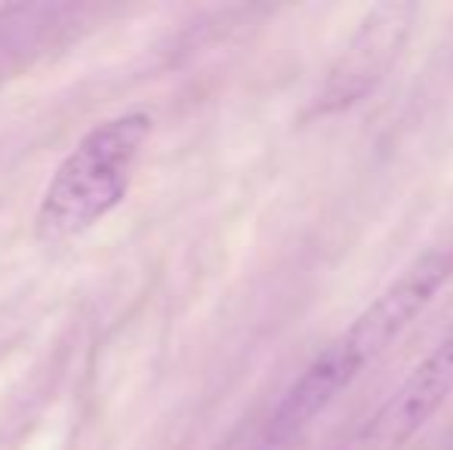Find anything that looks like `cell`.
I'll use <instances>...</instances> for the list:
<instances>
[{
	"label": "cell",
	"instance_id": "4",
	"mask_svg": "<svg viewBox=\"0 0 453 450\" xmlns=\"http://www.w3.org/2000/svg\"><path fill=\"white\" fill-rule=\"evenodd\" d=\"M417 4H376L358 22L330 65L318 93V111L334 114L364 103L392 74L417 22Z\"/></svg>",
	"mask_w": 453,
	"mask_h": 450
},
{
	"label": "cell",
	"instance_id": "3",
	"mask_svg": "<svg viewBox=\"0 0 453 450\" xmlns=\"http://www.w3.org/2000/svg\"><path fill=\"white\" fill-rule=\"evenodd\" d=\"M453 395V331L330 450H404Z\"/></svg>",
	"mask_w": 453,
	"mask_h": 450
},
{
	"label": "cell",
	"instance_id": "5",
	"mask_svg": "<svg viewBox=\"0 0 453 450\" xmlns=\"http://www.w3.org/2000/svg\"><path fill=\"white\" fill-rule=\"evenodd\" d=\"M84 6L37 4V6H6L0 10V80L31 65L37 56L50 53L56 43L68 41L87 25Z\"/></svg>",
	"mask_w": 453,
	"mask_h": 450
},
{
	"label": "cell",
	"instance_id": "2",
	"mask_svg": "<svg viewBox=\"0 0 453 450\" xmlns=\"http://www.w3.org/2000/svg\"><path fill=\"white\" fill-rule=\"evenodd\" d=\"M149 133L151 118L145 111L96 124L50 176L35 217L37 240L62 247L99 225L130 192Z\"/></svg>",
	"mask_w": 453,
	"mask_h": 450
},
{
	"label": "cell",
	"instance_id": "1",
	"mask_svg": "<svg viewBox=\"0 0 453 450\" xmlns=\"http://www.w3.org/2000/svg\"><path fill=\"white\" fill-rule=\"evenodd\" d=\"M453 278V250L432 247L413 259L373 302L336 333L290 389L274 404L263 432V450H287L318 416H324L355 383L370 370L376 358L438 300Z\"/></svg>",
	"mask_w": 453,
	"mask_h": 450
}]
</instances>
